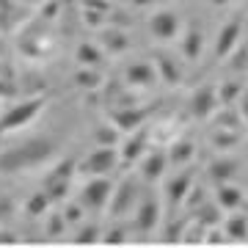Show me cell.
Wrapping results in <instances>:
<instances>
[{
  "instance_id": "1",
  "label": "cell",
  "mask_w": 248,
  "mask_h": 248,
  "mask_svg": "<svg viewBox=\"0 0 248 248\" xmlns=\"http://www.w3.org/2000/svg\"><path fill=\"white\" fill-rule=\"evenodd\" d=\"M58 141L50 135H31L25 141H17L0 152V174H22V171L39 169L58 155Z\"/></svg>"
},
{
  "instance_id": "2",
  "label": "cell",
  "mask_w": 248,
  "mask_h": 248,
  "mask_svg": "<svg viewBox=\"0 0 248 248\" xmlns=\"http://www.w3.org/2000/svg\"><path fill=\"white\" fill-rule=\"evenodd\" d=\"M47 108V97H28V99H19L9 110H3L0 113V138L9 133H19V130H25L28 124L33 122L36 116L42 113Z\"/></svg>"
},
{
  "instance_id": "3",
  "label": "cell",
  "mask_w": 248,
  "mask_h": 248,
  "mask_svg": "<svg viewBox=\"0 0 248 248\" xmlns=\"http://www.w3.org/2000/svg\"><path fill=\"white\" fill-rule=\"evenodd\" d=\"M75 177H78V160L63 157L47 171L45 182H42V190H45L53 202H63V199L69 196L72 185H75Z\"/></svg>"
},
{
  "instance_id": "4",
  "label": "cell",
  "mask_w": 248,
  "mask_h": 248,
  "mask_svg": "<svg viewBox=\"0 0 248 248\" xmlns=\"http://www.w3.org/2000/svg\"><path fill=\"white\" fill-rule=\"evenodd\" d=\"M119 166V146H97L78 163L80 177H108Z\"/></svg>"
},
{
  "instance_id": "5",
  "label": "cell",
  "mask_w": 248,
  "mask_h": 248,
  "mask_svg": "<svg viewBox=\"0 0 248 248\" xmlns=\"http://www.w3.org/2000/svg\"><path fill=\"white\" fill-rule=\"evenodd\" d=\"M141 199V179L135 177H124L119 185H113V193H110V202H108L105 213L110 218H122L130 210H135V204Z\"/></svg>"
},
{
  "instance_id": "6",
  "label": "cell",
  "mask_w": 248,
  "mask_h": 248,
  "mask_svg": "<svg viewBox=\"0 0 248 248\" xmlns=\"http://www.w3.org/2000/svg\"><path fill=\"white\" fill-rule=\"evenodd\" d=\"M110 193H113V182L108 177H89L86 185L80 187L78 202L89 213H105L108 202H110Z\"/></svg>"
},
{
  "instance_id": "7",
  "label": "cell",
  "mask_w": 248,
  "mask_h": 248,
  "mask_svg": "<svg viewBox=\"0 0 248 248\" xmlns=\"http://www.w3.org/2000/svg\"><path fill=\"white\" fill-rule=\"evenodd\" d=\"M218 108H221V102H218V86L204 83V86L190 91V99H187V113H190V119H196V122H210Z\"/></svg>"
},
{
  "instance_id": "8",
  "label": "cell",
  "mask_w": 248,
  "mask_h": 248,
  "mask_svg": "<svg viewBox=\"0 0 248 248\" xmlns=\"http://www.w3.org/2000/svg\"><path fill=\"white\" fill-rule=\"evenodd\" d=\"M243 31H246V25H243V17H232L226 19L221 25V31H218V36H215V45H213V58L215 61H226L232 55V50L243 42Z\"/></svg>"
},
{
  "instance_id": "9",
  "label": "cell",
  "mask_w": 248,
  "mask_h": 248,
  "mask_svg": "<svg viewBox=\"0 0 248 248\" xmlns=\"http://www.w3.org/2000/svg\"><path fill=\"white\" fill-rule=\"evenodd\" d=\"M160 221H163V204H160V199L155 193H141V199H138V204H135V226H138V232L141 234H152V232L160 226Z\"/></svg>"
},
{
  "instance_id": "10",
  "label": "cell",
  "mask_w": 248,
  "mask_h": 248,
  "mask_svg": "<svg viewBox=\"0 0 248 248\" xmlns=\"http://www.w3.org/2000/svg\"><path fill=\"white\" fill-rule=\"evenodd\" d=\"M196 185V169L190 166V169H185V166H179V171L174 174L171 179H166V199H169V207L171 210H179L182 207V202H185L187 190Z\"/></svg>"
},
{
  "instance_id": "11",
  "label": "cell",
  "mask_w": 248,
  "mask_h": 248,
  "mask_svg": "<svg viewBox=\"0 0 248 248\" xmlns=\"http://www.w3.org/2000/svg\"><path fill=\"white\" fill-rule=\"evenodd\" d=\"M138 171H141V182H157L166 177L169 171V152L166 149H146L138 160Z\"/></svg>"
},
{
  "instance_id": "12",
  "label": "cell",
  "mask_w": 248,
  "mask_h": 248,
  "mask_svg": "<svg viewBox=\"0 0 248 248\" xmlns=\"http://www.w3.org/2000/svg\"><path fill=\"white\" fill-rule=\"evenodd\" d=\"M179 53L187 63H196L204 53V28L199 19H190L182 33V42H179Z\"/></svg>"
},
{
  "instance_id": "13",
  "label": "cell",
  "mask_w": 248,
  "mask_h": 248,
  "mask_svg": "<svg viewBox=\"0 0 248 248\" xmlns=\"http://www.w3.org/2000/svg\"><path fill=\"white\" fill-rule=\"evenodd\" d=\"M149 33L155 36L157 42H171V39H177V36H179V17H177V11L160 9L157 14H152Z\"/></svg>"
},
{
  "instance_id": "14",
  "label": "cell",
  "mask_w": 248,
  "mask_h": 248,
  "mask_svg": "<svg viewBox=\"0 0 248 248\" xmlns=\"http://www.w3.org/2000/svg\"><path fill=\"white\" fill-rule=\"evenodd\" d=\"M240 171V160L232 157V152H223L221 157L210 160V166H207V179H210V185H221V182H232V179L237 177Z\"/></svg>"
},
{
  "instance_id": "15",
  "label": "cell",
  "mask_w": 248,
  "mask_h": 248,
  "mask_svg": "<svg viewBox=\"0 0 248 248\" xmlns=\"http://www.w3.org/2000/svg\"><path fill=\"white\" fill-rule=\"evenodd\" d=\"M146 119H149V108H141V105H119L113 113H110V122H113L122 133L138 130Z\"/></svg>"
},
{
  "instance_id": "16",
  "label": "cell",
  "mask_w": 248,
  "mask_h": 248,
  "mask_svg": "<svg viewBox=\"0 0 248 248\" xmlns=\"http://www.w3.org/2000/svg\"><path fill=\"white\" fill-rule=\"evenodd\" d=\"M124 83L133 89H152L157 83V72L149 61H133L124 69Z\"/></svg>"
},
{
  "instance_id": "17",
  "label": "cell",
  "mask_w": 248,
  "mask_h": 248,
  "mask_svg": "<svg viewBox=\"0 0 248 248\" xmlns=\"http://www.w3.org/2000/svg\"><path fill=\"white\" fill-rule=\"evenodd\" d=\"M155 72H157V80H163L166 86H179L185 80V72L179 66V61L171 53H155Z\"/></svg>"
},
{
  "instance_id": "18",
  "label": "cell",
  "mask_w": 248,
  "mask_h": 248,
  "mask_svg": "<svg viewBox=\"0 0 248 248\" xmlns=\"http://www.w3.org/2000/svg\"><path fill=\"white\" fill-rule=\"evenodd\" d=\"M215 204L221 207L223 213H234V210H243L246 193H243L240 185H234V179L232 182H221V185H215Z\"/></svg>"
},
{
  "instance_id": "19",
  "label": "cell",
  "mask_w": 248,
  "mask_h": 248,
  "mask_svg": "<svg viewBox=\"0 0 248 248\" xmlns=\"http://www.w3.org/2000/svg\"><path fill=\"white\" fill-rule=\"evenodd\" d=\"M223 234H226V243H248V215L234 210V213L223 215Z\"/></svg>"
},
{
  "instance_id": "20",
  "label": "cell",
  "mask_w": 248,
  "mask_h": 248,
  "mask_svg": "<svg viewBox=\"0 0 248 248\" xmlns=\"http://www.w3.org/2000/svg\"><path fill=\"white\" fill-rule=\"evenodd\" d=\"M146 149H149V133H135V135H130L127 141H122L119 163H124V166H135Z\"/></svg>"
},
{
  "instance_id": "21",
  "label": "cell",
  "mask_w": 248,
  "mask_h": 248,
  "mask_svg": "<svg viewBox=\"0 0 248 248\" xmlns=\"http://www.w3.org/2000/svg\"><path fill=\"white\" fill-rule=\"evenodd\" d=\"M243 138H246V133L226 130V127H213V133H210V143H213V149L218 152V155L237 149L240 143H243Z\"/></svg>"
},
{
  "instance_id": "22",
  "label": "cell",
  "mask_w": 248,
  "mask_h": 248,
  "mask_svg": "<svg viewBox=\"0 0 248 248\" xmlns=\"http://www.w3.org/2000/svg\"><path fill=\"white\" fill-rule=\"evenodd\" d=\"M193 157H196V141L187 138V135L177 138L169 146V166H187Z\"/></svg>"
},
{
  "instance_id": "23",
  "label": "cell",
  "mask_w": 248,
  "mask_h": 248,
  "mask_svg": "<svg viewBox=\"0 0 248 248\" xmlns=\"http://www.w3.org/2000/svg\"><path fill=\"white\" fill-rule=\"evenodd\" d=\"M127 45H130V39L122 33V28H105V31L99 33V47H102L105 53H110V55L124 53Z\"/></svg>"
},
{
  "instance_id": "24",
  "label": "cell",
  "mask_w": 248,
  "mask_h": 248,
  "mask_svg": "<svg viewBox=\"0 0 248 248\" xmlns=\"http://www.w3.org/2000/svg\"><path fill=\"white\" fill-rule=\"evenodd\" d=\"M223 215H226V213H223L221 207H218L215 202H210V199H207V202H204L202 207L196 210V213H190V218H193V221H199L202 226H215V223H221V221H223Z\"/></svg>"
},
{
  "instance_id": "25",
  "label": "cell",
  "mask_w": 248,
  "mask_h": 248,
  "mask_svg": "<svg viewBox=\"0 0 248 248\" xmlns=\"http://www.w3.org/2000/svg\"><path fill=\"white\" fill-rule=\"evenodd\" d=\"M122 135L124 133L113 122H108V124H102V127L94 130V143H97V146H119V143H122Z\"/></svg>"
},
{
  "instance_id": "26",
  "label": "cell",
  "mask_w": 248,
  "mask_h": 248,
  "mask_svg": "<svg viewBox=\"0 0 248 248\" xmlns=\"http://www.w3.org/2000/svg\"><path fill=\"white\" fill-rule=\"evenodd\" d=\"M240 97H243V83L240 80H223L218 86V102L221 105H237Z\"/></svg>"
},
{
  "instance_id": "27",
  "label": "cell",
  "mask_w": 248,
  "mask_h": 248,
  "mask_svg": "<svg viewBox=\"0 0 248 248\" xmlns=\"http://www.w3.org/2000/svg\"><path fill=\"white\" fill-rule=\"evenodd\" d=\"M75 58H78L80 66H99V61H102V47H99V45H91V42H86V45H80V47H78Z\"/></svg>"
},
{
  "instance_id": "28",
  "label": "cell",
  "mask_w": 248,
  "mask_h": 248,
  "mask_svg": "<svg viewBox=\"0 0 248 248\" xmlns=\"http://www.w3.org/2000/svg\"><path fill=\"white\" fill-rule=\"evenodd\" d=\"M50 207H53V199H50L45 190H36L33 196H28L25 213L28 215H45V213H50Z\"/></svg>"
},
{
  "instance_id": "29",
  "label": "cell",
  "mask_w": 248,
  "mask_h": 248,
  "mask_svg": "<svg viewBox=\"0 0 248 248\" xmlns=\"http://www.w3.org/2000/svg\"><path fill=\"white\" fill-rule=\"evenodd\" d=\"M75 83L91 91L94 86H99V72L94 69V66H83V69H80L78 75H75Z\"/></svg>"
},
{
  "instance_id": "30",
  "label": "cell",
  "mask_w": 248,
  "mask_h": 248,
  "mask_svg": "<svg viewBox=\"0 0 248 248\" xmlns=\"http://www.w3.org/2000/svg\"><path fill=\"white\" fill-rule=\"evenodd\" d=\"M99 234H102V232H99V223H83V226L75 232V240H78V243H99Z\"/></svg>"
},
{
  "instance_id": "31",
  "label": "cell",
  "mask_w": 248,
  "mask_h": 248,
  "mask_svg": "<svg viewBox=\"0 0 248 248\" xmlns=\"http://www.w3.org/2000/svg\"><path fill=\"white\" fill-rule=\"evenodd\" d=\"M69 223H66V218H63L61 213H55L47 218V237L53 240V237H63V229H66Z\"/></svg>"
},
{
  "instance_id": "32",
  "label": "cell",
  "mask_w": 248,
  "mask_h": 248,
  "mask_svg": "<svg viewBox=\"0 0 248 248\" xmlns=\"http://www.w3.org/2000/svg\"><path fill=\"white\" fill-rule=\"evenodd\" d=\"M127 237H130V234H127V226H124V223H110V229H108L105 234H99L102 243H124Z\"/></svg>"
},
{
  "instance_id": "33",
  "label": "cell",
  "mask_w": 248,
  "mask_h": 248,
  "mask_svg": "<svg viewBox=\"0 0 248 248\" xmlns=\"http://www.w3.org/2000/svg\"><path fill=\"white\" fill-rule=\"evenodd\" d=\"M83 213H86V210H83V204H80V202H69L66 207H63L61 215L66 218V223H69V226H78L80 218H83Z\"/></svg>"
},
{
  "instance_id": "34",
  "label": "cell",
  "mask_w": 248,
  "mask_h": 248,
  "mask_svg": "<svg viewBox=\"0 0 248 248\" xmlns=\"http://www.w3.org/2000/svg\"><path fill=\"white\" fill-rule=\"evenodd\" d=\"M171 226L166 232H163V240H169V243H177V240H182V234H185V221H169Z\"/></svg>"
},
{
  "instance_id": "35",
  "label": "cell",
  "mask_w": 248,
  "mask_h": 248,
  "mask_svg": "<svg viewBox=\"0 0 248 248\" xmlns=\"http://www.w3.org/2000/svg\"><path fill=\"white\" fill-rule=\"evenodd\" d=\"M11 210H14V207L9 204V199H0V223H3V221L11 215Z\"/></svg>"
},
{
  "instance_id": "36",
  "label": "cell",
  "mask_w": 248,
  "mask_h": 248,
  "mask_svg": "<svg viewBox=\"0 0 248 248\" xmlns=\"http://www.w3.org/2000/svg\"><path fill=\"white\" fill-rule=\"evenodd\" d=\"M11 94H14V86H11L9 80L0 78V99H3V97H11Z\"/></svg>"
},
{
  "instance_id": "37",
  "label": "cell",
  "mask_w": 248,
  "mask_h": 248,
  "mask_svg": "<svg viewBox=\"0 0 248 248\" xmlns=\"http://www.w3.org/2000/svg\"><path fill=\"white\" fill-rule=\"evenodd\" d=\"M215 9H223V6H229V3H234V0H210Z\"/></svg>"
},
{
  "instance_id": "38",
  "label": "cell",
  "mask_w": 248,
  "mask_h": 248,
  "mask_svg": "<svg viewBox=\"0 0 248 248\" xmlns=\"http://www.w3.org/2000/svg\"><path fill=\"white\" fill-rule=\"evenodd\" d=\"M133 6H152V0H133Z\"/></svg>"
}]
</instances>
